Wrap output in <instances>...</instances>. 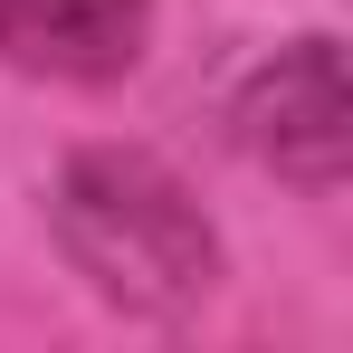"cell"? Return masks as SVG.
Returning a JSON list of instances; mask_svg holds the SVG:
<instances>
[{
	"label": "cell",
	"instance_id": "1",
	"mask_svg": "<svg viewBox=\"0 0 353 353\" xmlns=\"http://www.w3.org/2000/svg\"><path fill=\"white\" fill-rule=\"evenodd\" d=\"M143 39V0H0V48L48 77H115Z\"/></svg>",
	"mask_w": 353,
	"mask_h": 353
}]
</instances>
